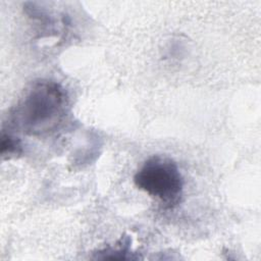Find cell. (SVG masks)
I'll use <instances>...</instances> for the list:
<instances>
[{
    "mask_svg": "<svg viewBox=\"0 0 261 261\" xmlns=\"http://www.w3.org/2000/svg\"><path fill=\"white\" fill-rule=\"evenodd\" d=\"M20 149V145L18 141L10 136L9 134H2V140H1V154L5 155L7 154H13L18 153Z\"/></svg>",
    "mask_w": 261,
    "mask_h": 261,
    "instance_id": "3",
    "label": "cell"
},
{
    "mask_svg": "<svg viewBox=\"0 0 261 261\" xmlns=\"http://www.w3.org/2000/svg\"><path fill=\"white\" fill-rule=\"evenodd\" d=\"M67 97L63 88L50 80L34 82L16 104L12 121L23 133L41 136L54 130L63 119Z\"/></svg>",
    "mask_w": 261,
    "mask_h": 261,
    "instance_id": "1",
    "label": "cell"
},
{
    "mask_svg": "<svg viewBox=\"0 0 261 261\" xmlns=\"http://www.w3.org/2000/svg\"><path fill=\"white\" fill-rule=\"evenodd\" d=\"M135 185L149 196L158 199L165 207L178 203L184 178L177 164L169 157L154 155L148 158L134 176Z\"/></svg>",
    "mask_w": 261,
    "mask_h": 261,
    "instance_id": "2",
    "label": "cell"
}]
</instances>
